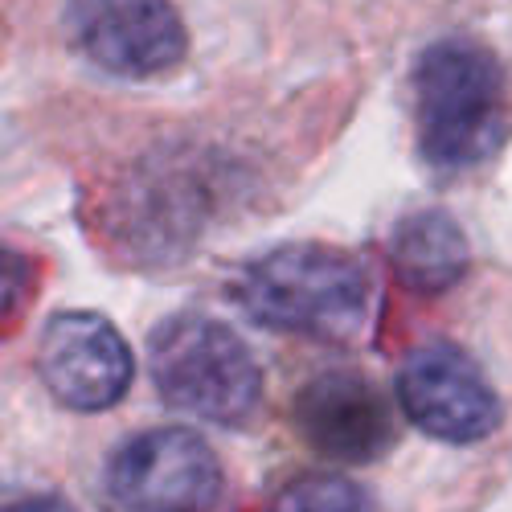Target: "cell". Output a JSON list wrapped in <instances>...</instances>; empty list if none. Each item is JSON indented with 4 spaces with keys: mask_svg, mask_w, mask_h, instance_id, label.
Segmentation results:
<instances>
[{
    "mask_svg": "<svg viewBox=\"0 0 512 512\" xmlns=\"http://www.w3.org/2000/svg\"><path fill=\"white\" fill-rule=\"evenodd\" d=\"M148 369L168 406L205 422H242L263 394V377L242 336L209 316H168L148 345Z\"/></svg>",
    "mask_w": 512,
    "mask_h": 512,
    "instance_id": "cell-3",
    "label": "cell"
},
{
    "mask_svg": "<svg viewBox=\"0 0 512 512\" xmlns=\"http://www.w3.org/2000/svg\"><path fill=\"white\" fill-rule=\"evenodd\" d=\"M66 21L74 46L123 78L160 74L185 54V25L168 0H70Z\"/></svg>",
    "mask_w": 512,
    "mask_h": 512,
    "instance_id": "cell-7",
    "label": "cell"
},
{
    "mask_svg": "<svg viewBox=\"0 0 512 512\" xmlns=\"http://www.w3.org/2000/svg\"><path fill=\"white\" fill-rule=\"evenodd\" d=\"M238 300L250 320L267 328L345 340L365 320L369 283L353 254L320 242H295L271 250L242 275Z\"/></svg>",
    "mask_w": 512,
    "mask_h": 512,
    "instance_id": "cell-2",
    "label": "cell"
},
{
    "mask_svg": "<svg viewBox=\"0 0 512 512\" xmlns=\"http://www.w3.org/2000/svg\"><path fill=\"white\" fill-rule=\"evenodd\" d=\"M5 512H74L62 496H29V500H17V504H9Z\"/></svg>",
    "mask_w": 512,
    "mask_h": 512,
    "instance_id": "cell-11",
    "label": "cell"
},
{
    "mask_svg": "<svg viewBox=\"0 0 512 512\" xmlns=\"http://www.w3.org/2000/svg\"><path fill=\"white\" fill-rule=\"evenodd\" d=\"M291 414L304 443L336 463H369L394 443V418L386 398L349 369H332L304 381Z\"/></svg>",
    "mask_w": 512,
    "mask_h": 512,
    "instance_id": "cell-8",
    "label": "cell"
},
{
    "mask_svg": "<svg viewBox=\"0 0 512 512\" xmlns=\"http://www.w3.org/2000/svg\"><path fill=\"white\" fill-rule=\"evenodd\" d=\"M107 492L123 512H213L222 467L201 435L164 426L115 451Z\"/></svg>",
    "mask_w": 512,
    "mask_h": 512,
    "instance_id": "cell-4",
    "label": "cell"
},
{
    "mask_svg": "<svg viewBox=\"0 0 512 512\" xmlns=\"http://www.w3.org/2000/svg\"><path fill=\"white\" fill-rule=\"evenodd\" d=\"M390 263L406 291L414 295H439L451 291L467 275V238L455 226L451 213L443 209H422L394 230L390 242Z\"/></svg>",
    "mask_w": 512,
    "mask_h": 512,
    "instance_id": "cell-9",
    "label": "cell"
},
{
    "mask_svg": "<svg viewBox=\"0 0 512 512\" xmlns=\"http://www.w3.org/2000/svg\"><path fill=\"white\" fill-rule=\"evenodd\" d=\"M267 512H373L369 496L345 476H300L275 492Z\"/></svg>",
    "mask_w": 512,
    "mask_h": 512,
    "instance_id": "cell-10",
    "label": "cell"
},
{
    "mask_svg": "<svg viewBox=\"0 0 512 512\" xmlns=\"http://www.w3.org/2000/svg\"><path fill=\"white\" fill-rule=\"evenodd\" d=\"M37 373L70 410L115 406L136 377V357L119 328L95 312H62L37 340Z\"/></svg>",
    "mask_w": 512,
    "mask_h": 512,
    "instance_id": "cell-6",
    "label": "cell"
},
{
    "mask_svg": "<svg viewBox=\"0 0 512 512\" xmlns=\"http://www.w3.org/2000/svg\"><path fill=\"white\" fill-rule=\"evenodd\" d=\"M414 119L422 156L439 168H467L492 156L508 132V91L496 54L467 37L426 46L414 62Z\"/></svg>",
    "mask_w": 512,
    "mask_h": 512,
    "instance_id": "cell-1",
    "label": "cell"
},
{
    "mask_svg": "<svg viewBox=\"0 0 512 512\" xmlns=\"http://www.w3.org/2000/svg\"><path fill=\"white\" fill-rule=\"evenodd\" d=\"M398 402L422 435L443 443L488 439L500 422V402L476 361L451 340L414 349L398 369Z\"/></svg>",
    "mask_w": 512,
    "mask_h": 512,
    "instance_id": "cell-5",
    "label": "cell"
}]
</instances>
